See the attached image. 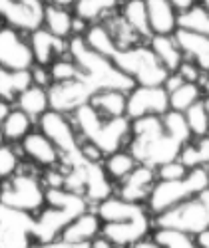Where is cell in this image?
<instances>
[{"label": "cell", "mask_w": 209, "mask_h": 248, "mask_svg": "<svg viewBox=\"0 0 209 248\" xmlns=\"http://www.w3.org/2000/svg\"><path fill=\"white\" fill-rule=\"evenodd\" d=\"M183 143L163 127L161 117H141L132 121V133L125 149L139 165L157 169L159 165L179 157Z\"/></svg>", "instance_id": "6da1fadb"}, {"label": "cell", "mask_w": 209, "mask_h": 248, "mask_svg": "<svg viewBox=\"0 0 209 248\" xmlns=\"http://www.w3.org/2000/svg\"><path fill=\"white\" fill-rule=\"evenodd\" d=\"M76 131L80 133L82 141H90L104 153L110 155L116 153L120 149H123L130 141V133H132V121L128 117H114V119H106L102 117L90 103L78 108L72 115H70Z\"/></svg>", "instance_id": "7a4b0ae2"}, {"label": "cell", "mask_w": 209, "mask_h": 248, "mask_svg": "<svg viewBox=\"0 0 209 248\" xmlns=\"http://www.w3.org/2000/svg\"><path fill=\"white\" fill-rule=\"evenodd\" d=\"M86 197L66 189H46V206L34 217V242L56 240L66 226L90 211Z\"/></svg>", "instance_id": "3957f363"}, {"label": "cell", "mask_w": 209, "mask_h": 248, "mask_svg": "<svg viewBox=\"0 0 209 248\" xmlns=\"http://www.w3.org/2000/svg\"><path fill=\"white\" fill-rule=\"evenodd\" d=\"M68 54L78 62L82 68V78L96 90H122L128 93L136 84L122 70L114 66L110 58H104L98 52H94L82 36H72L68 40Z\"/></svg>", "instance_id": "277c9868"}, {"label": "cell", "mask_w": 209, "mask_h": 248, "mask_svg": "<svg viewBox=\"0 0 209 248\" xmlns=\"http://www.w3.org/2000/svg\"><path fill=\"white\" fill-rule=\"evenodd\" d=\"M112 62L118 70L134 79L136 86H163L165 78L170 76L148 42L118 48L112 56Z\"/></svg>", "instance_id": "5b68a950"}, {"label": "cell", "mask_w": 209, "mask_h": 248, "mask_svg": "<svg viewBox=\"0 0 209 248\" xmlns=\"http://www.w3.org/2000/svg\"><path fill=\"white\" fill-rule=\"evenodd\" d=\"M209 189V173L207 167H197L190 169L185 177L175 179V181H157L154 189L145 201V206L152 213V217H157L165 213L172 206L192 199L193 195Z\"/></svg>", "instance_id": "8992f818"}, {"label": "cell", "mask_w": 209, "mask_h": 248, "mask_svg": "<svg viewBox=\"0 0 209 248\" xmlns=\"http://www.w3.org/2000/svg\"><path fill=\"white\" fill-rule=\"evenodd\" d=\"M0 202L28 215H38L46 206V187L34 171H20L0 183Z\"/></svg>", "instance_id": "52a82bcc"}, {"label": "cell", "mask_w": 209, "mask_h": 248, "mask_svg": "<svg viewBox=\"0 0 209 248\" xmlns=\"http://www.w3.org/2000/svg\"><path fill=\"white\" fill-rule=\"evenodd\" d=\"M154 226L175 229V231L193 234V236L209 229V189L154 217Z\"/></svg>", "instance_id": "ba28073f"}, {"label": "cell", "mask_w": 209, "mask_h": 248, "mask_svg": "<svg viewBox=\"0 0 209 248\" xmlns=\"http://www.w3.org/2000/svg\"><path fill=\"white\" fill-rule=\"evenodd\" d=\"M38 127L58 147L60 165H70L84 157L82 155V137L76 131L70 115L50 109L38 119Z\"/></svg>", "instance_id": "9c48e42d"}, {"label": "cell", "mask_w": 209, "mask_h": 248, "mask_svg": "<svg viewBox=\"0 0 209 248\" xmlns=\"http://www.w3.org/2000/svg\"><path fill=\"white\" fill-rule=\"evenodd\" d=\"M34 242V215L0 202V248H30Z\"/></svg>", "instance_id": "30bf717a"}, {"label": "cell", "mask_w": 209, "mask_h": 248, "mask_svg": "<svg viewBox=\"0 0 209 248\" xmlns=\"http://www.w3.org/2000/svg\"><path fill=\"white\" fill-rule=\"evenodd\" d=\"M170 111V93L163 86H134L128 92L125 117L130 121L141 117H161Z\"/></svg>", "instance_id": "8fae6325"}, {"label": "cell", "mask_w": 209, "mask_h": 248, "mask_svg": "<svg viewBox=\"0 0 209 248\" xmlns=\"http://www.w3.org/2000/svg\"><path fill=\"white\" fill-rule=\"evenodd\" d=\"M98 92L88 84L82 76L72 81H54L48 88V99H50V109L72 115L78 108L90 103V99Z\"/></svg>", "instance_id": "7c38bea8"}, {"label": "cell", "mask_w": 209, "mask_h": 248, "mask_svg": "<svg viewBox=\"0 0 209 248\" xmlns=\"http://www.w3.org/2000/svg\"><path fill=\"white\" fill-rule=\"evenodd\" d=\"M46 0H0V18L20 32H34L44 24Z\"/></svg>", "instance_id": "4fadbf2b"}, {"label": "cell", "mask_w": 209, "mask_h": 248, "mask_svg": "<svg viewBox=\"0 0 209 248\" xmlns=\"http://www.w3.org/2000/svg\"><path fill=\"white\" fill-rule=\"evenodd\" d=\"M0 66L12 72H24L34 66L28 38L12 26L0 28Z\"/></svg>", "instance_id": "5bb4252c"}, {"label": "cell", "mask_w": 209, "mask_h": 248, "mask_svg": "<svg viewBox=\"0 0 209 248\" xmlns=\"http://www.w3.org/2000/svg\"><path fill=\"white\" fill-rule=\"evenodd\" d=\"M154 232L152 213H143L136 218L122 222H102V236H106L116 246H132L138 240L150 236Z\"/></svg>", "instance_id": "9a60e30c"}, {"label": "cell", "mask_w": 209, "mask_h": 248, "mask_svg": "<svg viewBox=\"0 0 209 248\" xmlns=\"http://www.w3.org/2000/svg\"><path fill=\"white\" fill-rule=\"evenodd\" d=\"M156 183H157L156 169L148 167V165H138L130 175H125L122 181L116 183L114 195H118L123 201H130V202L145 204V201H148Z\"/></svg>", "instance_id": "2e32d148"}, {"label": "cell", "mask_w": 209, "mask_h": 248, "mask_svg": "<svg viewBox=\"0 0 209 248\" xmlns=\"http://www.w3.org/2000/svg\"><path fill=\"white\" fill-rule=\"evenodd\" d=\"M28 42L32 48L34 64H38V66L50 68L56 60L68 56V40L54 36L46 28H38V30L30 32Z\"/></svg>", "instance_id": "e0dca14e"}, {"label": "cell", "mask_w": 209, "mask_h": 248, "mask_svg": "<svg viewBox=\"0 0 209 248\" xmlns=\"http://www.w3.org/2000/svg\"><path fill=\"white\" fill-rule=\"evenodd\" d=\"M20 151L24 157L34 163L38 169H52L60 165V151L54 143L42 133L40 129H32L22 141H20Z\"/></svg>", "instance_id": "ac0fdd59"}, {"label": "cell", "mask_w": 209, "mask_h": 248, "mask_svg": "<svg viewBox=\"0 0 209 248\" xmlns=\"http://www.w3.org/2000/svg\"><path fill=\"white\" fill-rule=\"evenodd\" d=\"M102 234V218L98 217L96 211H86L80 217H76L64 231L60 232L58 238L72 246H82V244H90L94 238Z\"/></svg>", "instance_id": "d6986e66"}, {"label": "cell", "mask_w": 209, "mask_h": 248, "mask_svg": "<svg viewBox=\"0 0 209 248\" xmlns=\"http://www.w3.org/2000/svg\"><path fill=\"white\" fill-rule=\"evenodd\" d=\"M174 38L183 56L187 60H193L205 74H209V36L177 28L174 32Z\"/></svg>", "instance_id": "ffe728a7"}, {"label": "cell", "mask_w": 209, "mask_h": 248, "mask_svg": "<svg viewBox=\"0 0 209 248\" xmlns=\"http://www.w3.org/2000/svg\"><path fill=\"white\" fill-rule=\"evenodd\" d=\"M152 34L157 36H174L177 30L179 12L170 4V0H143Z\"/></svg>", "instance_id": "44dd1931"}, {"label": "cell", "mask_w": 209, "mask_h": 248, "mask_svg": "<svg viewBox=\"0 0 209 248\" xmlns=\"http://www.w3.org/2000/svg\"><path fill=\"white\" fill-rule=\"evenodd\" d=\"M120 0H76L74 16L84 24H100L120 10Z\"/></svg>", "instance_id": "7402d4cb"}, {"label": "cell", "mask_w": 209, "mask_h": 248, "mask_svg": "<svg viewBox=\"0 0 209 248\" xmlns=\"http://www.w3.org/2000/svg\"><path fill=\"white\" fill-rule=\"evenodd\" d=\"M118 12L125 22H128V26L138 34V38L141 42H148V40L154 36L143 0H128V2H122Z\"/></svg>", "instance_id": "603a6c76"}, {"label": "cell", "mask_w": 209, "mask_h": 248, "mask_svg": "<svg viewBox=\"0 0 209 248\" xmlns=\"http://www.w3.org/2000/svg\"><path fill=\"white\" fill-rule=\"evenodd\" d=\"M148 44H150V48L154 50V54L157 56V60L161 62V66L167 72L172 74V72L179 70V66H181V62L185 60V56L179 50V46H177L174 36H157V34H154L148 40Z\"/></svg>", "instance_id": "cb8c5ba5"}, {"label": "cell", "mask_w": 209, "mask_h": 248, "mask_svg": "<svg viewBox=\"0 0 209 248\" xmlns=\"http://www.w3.org/2000/svg\"><path fill=\"white\" fill-rule=\"evenodd\" d=\"M125 103H128V93L122 90H102L90 99V106L106 119L123 117Z\"/></svg>", "instance_id": "d4e9b609"}, {"label": "cell", "mask_w": 209, "mask_h": 248, "mask_svg": "<svg viewBox=\"0 0 209 248\" xmlns=\"http://www.w3.org/2000/svg\"><path fill=\"white\" fill-rule=\"evenodd\" d=\"M16 108L22 109L32 121H38L46 111H50V99H48V90L38 88V86H28L24 92H20L16 97Z\"/></svg>", "instance_id": "484cf974"}, {"label": "cell", "mask_w": 209, "mask_h": 248, "mask_svg": "<svg viewBox=\"0 0 209 248\" xmlns=\"http://www.w3.org/2000/svg\"><path fill=\"white\" fill-rule=\"evenodd\" d=\"M74 22H76V16L74 12H70V8H58V6L46 4L42 28H46L58 38L70 40L74 36Z\"/></svg>", "instance_id": "4316f807"}, {"label": "cell", "mask_w": 209, "mask_h": 248, "mask_svg": "<svg viewBox=\"0 0 209 248\" xmlns=\"http://www.w3.org/2000/svg\"><path fill=\"white\" fill-rule=\"evenodd\" d=\"M28 86H32L30 70L24 72H12L0 66V99L2 101H16L20 92H24Z\"/></svg>", "instance_id": "83f0119b"}, {"label": "cell", "mask_w": 209, "mask_h": 248, "mask_svg": "<svg viewBox=\"0 0 209 248\" xmlns=\"http://www.w3.org/2000/svg\"><path fill=\"white\" fill-rule=\"evenodd\" d=\"M32 119L22 111V109H10L8 115L4 117V121L0 123V129H2V137L6 143H20L30 131H32Z\"/></svg>", "instance_id": "f1b7e54d"}, {"label": "cell", "mask_w": 209, "mask_h": 248, "mask_svg": "<svg viewBox=\"0 0 209 248\" xmlns=\"http://www.w3.org/2000/svg\"><path fill=\"white\" fill-rule=\"evenodd\" d=\"M187 169L207 167L209 165V135L205 137H193L181 147V153L177 157Z\"/></svg>", "instance_id": "f546056e"}, {"label": "cell", "mask_w": 209, "mask_h": 248, "mask_svg": "<svg viewBox=\"0 0 209 248\" xmlns=\"http://www.w3.org/2000/svg\"><path fill=\"white\" fill-rule=\"evenodd\" d=\"M102 165H104V169H106L108 177H110L114 183H118V181H122L125 175H130L139 163L134 159V155H132L128 149H120V151H116V153H110V155L104 157Z\"/></svg>", "instance_id": "4dcf8cb0"}, {"label": "cell", "mask_w": 209, "mask_h": 248, "mask_svg": "<svg viewBox=\"0 0 209 248\" xmlns=\"http://www.w3.org/2000/svg\"><path fill=\"white\" fill-rule=\"evenodd\" d=\"M201 99H203L201 84H190V81H185L183 86H179L175 92L170 93V109L185 113L193 103H197Z\"/></svg>", "instance_id": "1f68e13d"}, {"label": "cell", "mask_w": 209, "mask_h": 248, "mask_svg": "<svg viewBox=\"0 0 209 248\" xmlns=\"http://www.w3.org/2000/svg\"><path fill=\"white\" fill-rule=\"evenodd\" d=\"M152 234L163 248H199L193 234H187V232H181V231H175V229L154 226Z\"/></svg>", "instance_id": "d6a6232c"}, {"label": "cell", "mask_w": 209, "mask_h": 248, "mask_svg": "<svg viewBox=\"0 0 209 248\" xmlns=\"http://www.w3.org/2000/svg\"><path fill=\"white\" fill-rule=\"evenodd\" d=\"M177 28L192 30V32H199V34H207L209 36V12L201 4H195L193 8H190V10H185V12L179 14Z\"/></svg>", "instance_id": "836d02e7"}, {"label": "cell", "mask_w": 209, "mask_h": 248, "mask_svg": "<svg viewBox=\"0 0 209 248\" xmlns=\"http://www.w3.org/2000/svg\"><path fill=\"white\" fill-rule=\"evenodd\" d=\"M185 121H187V127H190L193 137H205L209 135V111L205 109V103L203 99L193 103V106L187 109L185 113Z\"/></svg>", "instance_id": "e575fe53"}, {"label": "cell", "mask_w": 209, "mask_h": 248, "mask_svg": "<svg viewBox=\"0 0 209 248\" xmlns=\"http://www.w3.org/2000/svg\"><path fill=\"white\" fill-rule=\"evenodd\" d=\"M161 121H163V127L170 131L177 141H181L183 145H185L187 141H192V139H193L190 127H187V121H185V115H183V113L170 109L167 113L161 115Z\"/></svg>", "instance_id": "d590c367"}, {"label": "cell", "mask_w": 209, "mask_h": 248, "mask_svg": "<svg viewBox=\"0 0 209 248\" xmlns=\"http://www.w3.org/2000/svg\"><path fill=\"white\" fill-rule=\"evenodd\" d=\"M48 70H50V76H52V84L54 81H72V79L82 76V68L78 66V62L70 54L56 60Z\"/></svg>", "instance_id": "8d00e7d4"}, {"label": "cell", "mask_w": 209, "mask_h": 248, "mask_svg": "<svg viewBox=\"0 0 209 248\" xmlns=\"http://www.w3.org/2000/svg\"><path fill=\"white\" fill-rule=\"evenodd\" d=\"M20 169V155L12 147V143H2L0 145V181H6L16 175Z\"/></svg>", "instance_id": "74e56055"}, {"label": "cell", "mask_w": 209, "mask_h": 248, "mask_svg": "<svg viewBox=\"0 0 209 248\" xmlns=\"http://www.w3.org/2000/svg\"><path fill=\"white\" fill-rule=\"evenodd\" d=\"M187 171H190V169H187L179 159H174L170 163H163V165H159V167L156 169L157 181H175V179L185 177Z\"/></svg>", "instance_id": "f35d334b"}, {"label": "cell", "mask_w": 209, "mask_h": 248, "mask_svg": "<svg viewBox=\"0 0 209 248\" xmlns=\"http://www.w3.org/2000/svg\"><path fill=\"white\" fill-rule=\"evenodd\" d=\"M177 74H179L185 81H190V84H201V81L207 78V74L195 64V62H193V60H187V58L181 62Z\"/></svg>", "instance_id": "ab89813d"}, {"label": "cell", "mask_w": 209, "mask_h": 248, "mask_svg": "<svg viewBox=\"0 0 209 248\" xmlns=\"http://www.w3.org/2000/svg\"><path fill=\"white\" fill-rule=\"evenodd\" d=\"M30 76H32V84L38 86V88H50L52 86V76H50V70L44 68V66H38L34 64L30 68Z\"/></svg>", "instance_id": "60d3db41"}, {"label": "cell", "mask_w": 209, "mask_h": 248, "mask_svg": "<svg viewBox=\"0 0 209 248\" xmlns=\"http://www.w3.org/2000/svg\"><path fill=\"white\" fill-rule=\"evenodd\" d=\"M185 84V79L177 74V72H172L170 76L165 78V81H163V90L167 92V93H172V92H175L179 86H183Z\"/></svg>", "instance_id": "b9f144b4"}, {"label": "cell", "mask_w": 209, "mask_h": 248, "mask_svg": "<svg viewBox=\"0 0 209 248\" xmlns=\"http://www.w3.org/2000/svg\"><path fill=\"white\" fill-rule=\"evenodd\" d=\"M30 248H72V244L64 242L62 238H56V240H46V242H32Z\"/></svg>", "instance_id": "7bdbcfd3"}, {"label": "cell", "mask_w": 209, "mask_h": 248, "mask_svg": "<svg viewBox=\"0 0 209 248\" xmlns=\"http://www.w3.org/2000/svg\"><path fill=\"white\" fill-rule=\"evenodd\" d=\"M130 248H163V246L154 238V234H150V236H145V238L138 240L136 244H132Z\"/></svg>", "instance_id": "ee69618b"}, {"label": "cell", "mask_w": 209, "mask_h": 248, "mask_svg": "<svg viewBox=\"0 0 209 248\" xmlns=\"http://www.w3.org/2000/svg\"><path fill=\"white\" fill-rule=\"evenodd\" d=\"M170 4L181 14V12H185V10L193 8V6L197 4V0H170Z\"/></svg>", "instance_id": "f6af8a7d"}, {"label": "cell", "mask_w": 209, "mask_h": 248, "mask_svg": "<svg viewBox=\"0 0 209 248\" xmlns=\"http://www.w3.org/2000/svg\"><path fill=\"white\" fill-rule=\"evenodd\" d=\"M88 248H116V244L114 242H110L106 236H98V238H94L90 244H88Z\"/></svg>", "instance_id": "bcb514c9"}, {"label": "cell", "mask_w": 209, "mask_h": 248, "mask_svg": "<svg viewBox=\"0 0 209 248\" xmlns=\"http://www.w3.org/2000/svg\"><path fill=\"white\" fill-rule=\"evenodd\" d=\"M10 109H12V108H10V103L0 99V123L4 121V117L8 115V111H10ZM2 143H4V137H2V129H0V145H2Z\"/></svg>", "instance_id": "7dc6e473"}, {"label": "cell", "mask_w": 209, "mask_h": 248, "mask_svg": "<svg viewBox=\"0 0 209 248\" xmlns=\"http://www.w3.org/2000/svg\"><path fill=\"white\" fill-rule=\"evenodd\" d=\"M195 242H197L199 248H209V229L197 232V234H195Z\"/></svg>", "instance_id": "c3c4849f"}, {"label": "cell", "mask_w": 209, "mask_h": 248, "mask_svg": "<svg viewBox=\"0 0 209 248\" xmlns=\"http://www.w3.org/2000/svg\"><path fill=\"white\" fill-rule=\"evenodd\" d=\"M46 4L58 6V8H70V6L76 4V0H46Z\"/></svg>", "instance_id": "681fc988"}, {"label": "cell", "mask_w": 209, "mask_h": 248, "mask_svg": "<svg viewBox=\"0 0 209 248\" xmlns=\"http://www.w3.org/2000/svg\"><path fill=\"white\" fill-rule=\"evenodd\" d=\"M201 88H203V103H205V109L209 111V74H207V78L201 81Z\"/></svg>", "instance_id": "f907efd6"}, {"label": "cell", "mask_w": 209, "mask_h": 248, "mask_svg": "<svg viewBox=\"0 0 209 248\" xmlns=\"http://www.w3.org/2000/svg\"><path fill=\"white\" fill-rule=\"evenodd\" d=\"M197 4H201V6H203L207 12H209V0H197Z\"/></svg>", "instance_id": "816d5d0a"}, {"label": "cell", "mask_w": 209, "mask_h": 248, "mask_svg": "<svg viewBox=\"0 0 209 248\" xmlns=\"http://www.w3.org/2000/svg\"><path fill=\"white\" fill-rule=\"evenodd\" d=\"M72 248H88V244H82V246H72Z\"/></svg>", "instance_id": "f5cc1de1"}, {"label": "cell", "mask_w": 209, "mask_h": 248, "mask_svg": "<svg viewBox=\"0 0 209 248\" xmlns=\"http://www.w3.org/2000/svg\"><path fill=\"white\" fill-rule=\"evenodd\" d=\"M120 2H128V0H120Z\"/></svg>", "instance_id": "db71d44e"}, {"label": "cell", "mask_w": 209, "mask_h": 248, "mask_svg": "<svg viewBox=\"0 0 209 248\" xmlns=\"http://www.w3.org/2000/svg\"><path fill=\"white\" fill-rule=\"evenodd\" d=\"M207 173H209V165H207Z\"/></svg>", "instance_id": "11a10c76"}]
</instances>
